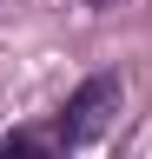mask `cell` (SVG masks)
I'll use <instances>...</instances> for the list:
<instances>
[{
	"mask_svg": "<svg viewBox=\"0 0 152 159\" xmlns=\"http://www.w3.org/2000/svg\"><path fill=\"white\" fill-rule=\"evenodd\" d=\"M112 113H119V73H93L86 86L66 99V113H60V126H53V139H60V146H86V139L106 133Z\"/></svg>",
	"mask_w": 152,
	"mask_h": 159,
	"instance_id": "obj_1",
	"label": "cell"
},
{
	"mask_svg": "<svg viewBox=\"0 0 152 159\" xmlns=\"http://www.w3.org/2000/svg\"><path fill=\"white\" fill-rule=\"evenodd\" d=\"M7 159H53V146L33 139V133H20V139H7Z\"/></svg>",
	"mask_w": 152,
	"mask_h": 159,
	"instance_id": "obj_2",
	"label": "cell"
},
{
	"mask_svg": "<svg viewBox=\"0 0 152 159\" xmlns=\"http://www.w3.org/2000/svg\"><path fill=\"white\" fill-rule=\"evenodd\" d=\"M0 159H7V146H0Z\"/></svg>",
	"mask_w": 152,
	"mask_h": 159,
	"instance_id": "obj_3",
	"label": "cell"
}]
</instances>
